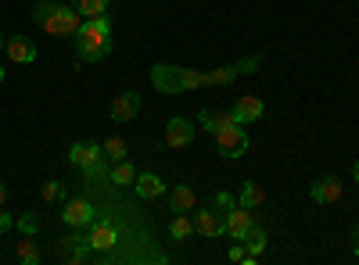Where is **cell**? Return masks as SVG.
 Listing matches in <instances>:
<instances>
[{
  "mask_svg": "<svg viewBox=\"0 0 359 265\" xmlns=\"http://www.w3.org/2000/svg\"><path fill=\"white\" fill-rule=\"evenodd\" d=\"M262 101L255 97V94H245V97H237V104H233V122H241V126H252V122H259L262 119Z\"/></svg>",
  "mask_w": 359,
  "mask_h": 265,
  "instance_id": "cell-10",
  "label": "cell"
},
{
  "mask_svg": "<svg viewBox=\"0 0 359 265\" xmlns=\"http://www.w3.org/2000/svg\"><path fill=\"white\" fill-rule=\"evenodd\" d=\"M111 183L115 187H133L137 183V169L123 158V162H115V169H111Z\"/></svg>",
  "mask_w": 359,
  "mask_h": 265,
  "instance_id": "cell-21",
  "label": "cell"
},
{
  "mask_svg": "<svg viewBox=\"0 0 359 265\" xmlns=\"http://www.w3.org/2000/svg\"><path fill=\"white\" fill-rule=\"evenodd\" d=\"M8 62L15 65H33L36 62V43L29 36H11L8 40Z\"/></svg>",
  "mask_w": 359,
  "mask_h": 265,
  "instance_id": "cell-12",
  "label": "cell"
},
{
  "mask_svg": "<svg viewBox=\"0 0 359 265\" xmlns=\"http://www.w3.org/2000/svg\"><path fill=\"white\" fill-rule=\"evenodd\" d=\"M0 83H4V62H0Z\"/></svg>",
  "mask_w": 359,
  "mask_h": 265,
  "instance_id": "cell-34",
  "label": "cell"
},
{
  "mask_svg": "<svg viewBox=\"0 0 359 265\" xmlns=\"http://www.w3.org/2000/svg\"><path fill=\"white\" fill-rule=\"evenodd\" d=\"M86 244H90V251H111L118 244V222L111 215H97L94 222H90Z\"/></svg>",
  "mask_w": 359,
  "mask_h": 265,
  "instance_id": "cell-6",
  "label": "cell"
},
{
  "mask_svg": "<svg viewBox=\"0 0 359 265\" xmlns=\"http://www.w3.org/2000/svg\"><path fill=\"white\" fill-rule=\"evenodd\" d=\"M0 204H8V183H0Z\"/></svg>",
  "mask_w": 359,
  "mask_h": 265,
  "instance_id": "cell-32",
  "label": "cell"
},
{
  "mask_svg": "<svg viewBox=\"0 0 359 265\" xmlns=\"http://www.w3.org/2000/svg\"><path fill=\"white\" fill-rule=\"evenodd\" d=\"M212 204H216V208H219V212H223V215H226V212H230V208H237V197H230V194H226V190H219V194H216V197H212Z\"/></svg>",
  "mask_w": 359,
  "mask_h": 265,
  "instance_id": "cell-26",
  "label": "cell"
},
{
  "mask_svg": "<svg viewBox=\"0 0 359 265\" xmlns=\"http://www.w3.org/2000/svg\"><path fill=\"white\" fill-rule=\"evenodd\" d=\"M352 241H355V244H352V255H355V258H359V226H355V229H352Z\"/></svg>",
  "mask_w": 359,
  "mask_h": 265,
  "instance_id": "cell-31",
  "label": "cell"
},
{
  "mask_svg": "<svg viewBox=\"0 0 359 265\" xmlns=\"http://www.w3.org/2000/svg\"><path fill=\"white\" fill-rule=\"evenodd\" d=\"M309 197H313L316 204H334V201L341 197V180H338V176H323V180L313 183Z\"/></svg>",
  "mask_w": 359,
  "mask_h": 265,
  "instance_id": "cell-13",
  "label": "cell"
},
{
  "mask_svg": "<svg viewBox=\"0 0 359 265\" xmlns=\"http://www.w3.org/2000/svg\"><path fill=\"white\" fill-rule=\"evenodd\" d=\"M76 40V54L83 62H101V57L111 54V18L97 15V18H83Z\"/></svg>",
  "mask_w": 359,
  "mask_h": 265,
  "instance_id": "cell-1",
  "label": "cell"
},
{
  "mask_svg": "<svg viewBox=\"0 0 359 265\" xmlns=\"http://www.w3.org/2000/svg\"><path fill=\"white\" fill-rule=\"evenodd\" d=\"M252 226H255V222H252V212H248V208H241V204L226 212V233H230L233 241H245V233H248Z\"/></svg>",
  "mask_w": 359,
  "mask_h": 265,
  "instance_id": "cell-14",
  "label": "cell"
},
{
  "mask_svg": "<svg viewBox=\"0 0 359 265\" xmlns=\"http://www.w3.org/2000/svg\"><path fill=\"white\" fill-rule=\"evenodd\" d=\"M18 229H22V237H33V233L40 229L36 215H22V219H18Z\"/></svg>",
  "mask_w": 359,
  "mask_h": 265,
  "instance_id": "cell-28",
  "label": "cell"
},
{
  "mask_svg": "<svg viewBox=\"0 0 359 265\" xmlns=\"http://www.w3.org/2000/svg\"><path fill=\"white\" fill-rule=\"evenodd\" d=\"M262 201H266V194H262V187H259V183H245V187H241V194H237V204H241V208H248V212H255Z\"/></svg>",
  "mask_w": 359,
  "mask_h": 265,
  "instance_id": "cell-20",
  "label": "cell"
},
{
  "mask_svg": "<svg viewBox=\"0 0 359 265\" xmlns=\"http://www.w3.org/2000/svg\"><path fill=\"white\" fill-rule=\"evenodd\" d=\"M352 180H355V187H359V162L352 165Z\"/></svg>",
  "mask_w": 359,
  "mask_h": 265,
  "instance_id": "cell-33",
  "label": "cell"
},
{
  "mask_svg": "<svg viewBox=\"0 0 359 265\" xmlns=\"http://www.w3.org/2000/svg\"><path fill=\"white\" fill-rule=\"evenodd\" d=\"M29 15H33V22L50 36H76L79 25H83V15L72 4L65 8V4H57V0H36Z\"/></svg>",
  "mask_w": 359,
  "mask_h": 265,
  "instance_id": "cell-2",
  "label": "cell"
},
{
  "mask_svg": "<svg viewBox=\"0 0 359 265\" xmlns=\"http://www.w3.org/2000/svg\"><path fill=\"white\" fill-rule=\"evenodd\" d=\"M11 226H15V219H11V215L4 212V204H0V233H8Z\"/></svg>",
  "mask_w": 359,
  "mask_h": 265,
  "instance_id": "cell-29",
  "label": "cell"
},
{
  "mask_svg": "<svg viewBox=\"0 0 359 265\" xmlns=\"http://www.w3.org/2000/svg\"><path fill=\"white\" fill-rule=\"evenodd\" d=\"M137 111H140V94L137 90H126V94H118L115 101H111V122H130V119H137Z\"/></svg>",
  "mask_w": 359,
  "mask_h": 265,
  "instance_id": "cell-9",
  "label": "cell"
},
{
  "mask_svg": "<svg viewBox=\"0 0 359 265\" xmlns=\"http://www.w3.org/2000/svg\"><path fill=\"white\" fill-rule=\"evenodd\" d=\"M169 233H172V241H187L191 233H194V222L191 219H184V212H180L176 219H172V226H169Z\"/></svg>",
  "mask_w": 359,
  "mask_h": 265,
  "instance_id": "cell-25",
  "label": "cell"
},
{
  "mask_svg": "<svg viewBox=\"0 0 359 265\" xmlns=\"http://www.w3.org/2000/svg\"><path fill=\"white\" fill-rule=\"evenodd\" d=\"M15 258H18L22 265H36V262H40V248L33 244V237H25V241L15 244Z\"/></svg>",
  "mask_w": 359,
  "mask_h": 265,
  "instance_id": "cell-22",
  "label": "cell"
},
{
  "mask_svg": "<svg viewBox=\"0 0 359 265\" xmlns=\"http://www.w3.org/2000/svg\"><path fill=\"white\" fill-rule=\"evenodd\" d=\"M101 158H104V151H101V143H94V140L72 143V151H69V162L86 172L90 183H94V176H101Z\"/></svg>",
  "mask_w": 359,
  "mask_h": 265,
  "instance_id": "cell-5",
  "label": "cell"
},
{
  "mask_svg": "<svg viewBox=\"0 0 359 265\" xmlns=\"http://www.w3.org/2000/svg\"><path fill=\"white\" fill-rule=\"evenodd\" d=\"M133 190H137V197H140V201H155V197H162V194H165V183L158 180L155 172H144V176H137Z\"/></svg>",
  "mask_w": 359,
  "mask_h": 265,
  "instance_id": "cell-15",
  "label": "cell"
},
{
  "mask_svg": "<svg viewBox=\"0 0 359 265\" xmlns=\"http://www.w3.org/2000/svg\"><path fill=\"white\" fill-rule=\"evenodd\" d=\"M151 86L158 94H187V90H198V86H208V72L180 69V65H155Z\"/></svg>",
  "mask_w": 359,
  "mask_h": 265,
  "instance_id": "cell-3",
  "label": "cell"
},
{
  "mask_svg": "<svg viewBox=\"0 0 359 265\" xmlns=\"http://www.w3.org/2000/svg\"><path fill=\"white\" fill-rule=\"evenodd\" d=\"M4 43H8V40H4V33H0V47H4Z\"/></svg>",
  "mask_w": 359,
  "mask_h": 265,
  "instance_id": "cell-35",
  "label": "cell"
},
{
  "mask_svg": "<svg viewBox=\"0 0 359 265\" xmlns=\"http://www.w3.org/2000/svg\"><path fill=\"white\" fill-rule=\"evenodd\" d=\"M62 197H65V194H62V183H57V180H47V183H43V201L54 204V201H62Z\"/></svg>",
  "mask_w": 359,
  "mask_h": 265,
  "instance_id": "cell-27",
  "label": "cell"
},
{
  "mask_svg": "<svg viewBox=\"0 0 359 265\" xmlns=\"http://www.w3.org/2000/svg\"><path fill=\"white\" fill-rule=\"evenodd\" d=\"M169 201H172V212L180 215V212H191L194 208V190L187 187V183H176L172 190H169Z\"/></svg>",
  "mask_w": 359,
  "mask_h": 265,
  "instance_id": "cell-18",
  "label": "cell"
},
{
  "mask_svg": "<svg viewBox=\"0 0 359 265\" xmlns=\"http://www.w3.org/2000/svg\"><path fill=\"white\" fill-rule=\"evenodd\" d=\"M216 151L223 158H245L248 155V133L241 122H226L219 133H216Z\"/></svg>",
  "mask_w": 359,
  "mask_h": 265,
  "instance_id": "cell-4",
  "label": "cell"
},
{
  "mask_svg": "<svg viewBox=\"0 0 359 265\" xmlns=\"http://www.w3.org/2000/svg\"><path fill=\"white\" fill-rule=\"evenodd\" d=\"M57 251H62V258L72 262V265H79V262L90 258V244H86V237H65L62 244H57Z\"/></svg>",
  "mask_w": 359,
  "mask_h": 265,
  "instance_id": "cell-16",
  "label": "cell"
},
{
  "mask_svg": "<svg viewBox=\"0 0 359 265\" xmlns=\"http://www.w3.org/2000/svg\"><path fill=\"white\" fill-rule=\"evenodd\" d=\"M194 233H201V237H219V233H226V215L216 208V204H208V208H201L194 215Z\"/></svg>",
  "mask_w": 359,
  "mask_h": 265,
  "instance_id": "cell-8",
  "label": "cell"
},
{
  "mask_svg": "<svg viewBox=\"0 0 359 265\" xmlns=\"http://www.w3.org/2000/svg\"><path fill=\"white\" fill-rule=\"evenodd\" d=\"M245 244H248V265H255V262H259V255L266 251V229L252 226V229L245 233Z\"/></svg>",
  "mask_w": 359,
  "mask_h": 265,
  "instance_id": "cell-19",
  "label": "cell"
},
{
  "mask_svg": "<svg viewBox=\"0 0 359 265\" xmlns=\"http://www.w3.org/2000/svg\"><path fill=\"white\" fill-rule=\"evenodd\" d=\"M101 151H104V158H111V162H123V158H126V140H123V136H108V140L101 143Z\"/></svg>",
  "mask_w": 359,
  "mask_h": 265,
  "instance_id": "cell-24",
  "label": "cell"
},
{
  "mask_svg": "<svg viewBox=\"0 0 359 265\" xmlns=\"http://www.w3.org/2000/svg\"><path fill=\"white\" fill-rule=\"evenodd\" d=\"M230 262H248V251L237 244V248H230Z\"/></svg>",
  "mask_w": 359,
  "mask_h": 265,
  "instance_id": "cell-30",
  "label": "cell"
},
{
  "mask_svg": "<svg viewBox=\"0 0 359 265\" xmlns=\"http://www.w3.org/2000/svg\"><path fill=\"white\" fill-rule=\"evenodd\" d=\"M97 215H94V204H90L86 197H72V201H65L62 204V222L65 226H72V229H79V226H90Z\"/></svg>",
  "mask_w": 359,
  "mask_h": 265,
  "instance_id": "cell-7",
  "label": "cell"
},
{
  "mask_svg": "<svg viewBox=\"0 0 359 265\" xmlns=\"http://www.w3.org/2000/svg\"><path fill=\"white\" fill-rule=\"evenodd\" d=\"M198 122H201L208 133L216 136L226 122H233V115H230V111H212V108H201V111H198Z\"/></svg>",
  "mask_w": 359,
  "mask_h": 265,
  "instance_id": "cell-17",
  "label": "cell"
},
{
  "mask_svg": "<svg viewBox=\"0 0 359 265\" xmlns=\"http://www.w3.org/2000/svg\"><path fill=\"white\" fill-rule=\"evenodd\" d=\"M194 140V122L184 119V115H176V119L165 122V143L169 147H187Z\"/></svg>",
  "mask_w": 359,
  "mask_h": 265,
  "instance_id": "cell-11",
  "label": "cell"
},
{
  "mask_svg": "<svg viewBox=\"0 0 359 265\" xmlns=\"http://www.w3.org/2000/svg\"><path fill=\"white\" fill-rule=\"evenodd\" d=\"M72 8L83 15V18H97L108 11V0H72Z\"/></svg>",
  "mask_w": 359,
  "mask_h": 265,
  "instance_id": "cell-23",
  "label": "cell"
}]
</instances>
